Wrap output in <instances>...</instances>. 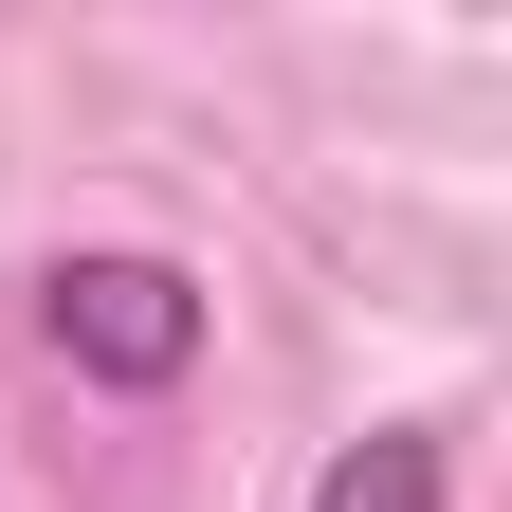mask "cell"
I'll return each mask as SVG.
<instances>
[{
  "label": "cell",
  "mask_w": 512,
  "mask_h": 512,
  "mask_svg": "<svg viewBox=\"0 0 512 512\" xmlns=\"http://www.w3.org/2000/svg\"><path fill=\"white\" fill-rule=\"evenodd\" d=\"M37 330H55V366H74V384L165 403V384L202 366V275L147 256V238H92V256H55V275H37Z\"/></svg>",
  "instance_id": "cell-1"
},
{
  "label": "cell",
  "mask_w": 512,
  "mask_h": 512,
  "mask_svg": "<svg viewBox=\"0 0 512 512\" xmlns=\"http://www.w3.org/2000/svg\"><path fill=\"white\" fill-rule=\"evenodd\" d=\"M311 512H458V421H366L311 476Z\"/></svg>",
  "instance_id": "cell-2"
}]
</instances>
